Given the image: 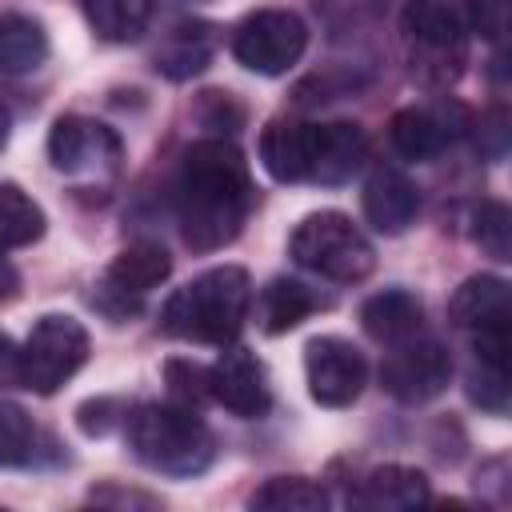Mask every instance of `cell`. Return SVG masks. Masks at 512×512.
Listing matches in <instances>:
<instances>
[{
  "label": "cell",
  "instance_id": "obj_1",
  "mask_svg": "<svg viewBox=\"0 0 512 512\" xmlns=\"http://www.w3.org/2000/svg\"><path fill=\"white\" fill-rule=\"evenodd\" d=\"M252 200L256 192L248 160L232 140L208 136L184 152L176 172V216L192 252H216L232 244L252 212Z\"/></svg>",
  "mask_w": 512,
  "mask_h": 512
},
{
  "label": "cell",
  "instance_id": "obj_2",
  "mask_svg": "<svg viewBox=\"0 0 512 512\" xmlns=\"http://www.w3.org/2000/svg\"><path fill=\"white\" fill-rule=\"evenodd\" d=\"M252 308V280L240 264H220L192 276L160 308V328L192 344H232Z\"/></svg>",
  "mask_w": 512,
  "mask_h": 512
},
{
  "label": "cell",
  "instance_id": "obj_3",
  "mask_svg": "<svg viewBox=\"0 0 512 512\" xmlns=\"http://www.w3.org/2000/svg\"><path fill=\"white\" fill-rule=\"evenodd\" d=\"M124 436L132 456L160 476H200L216 460L212 428L196 416V408H184L176 400L136 404L124 416Z\"/></svg>",
  "mask_w": 512,
  "mask_h": 512
},
{
  "label": "cell",
  "instance_id": "obj_4",
  "mask_svg": "<svg viewBox=\"0 0 512 512\" xmlns=\"http://www.w3.org/2000/svg\"><path fill=\"white\" fill-rule=\"evenodd\" d=\"M400 36L412 76L428 88H448L468 60V28L444 0H408L400 8Z\"/></svg>",
  "mask_w": 512,
  "mask_h": 512
},
{
  "label": "cell",
  "instance_id": "obj_5",
  "mask_svg": "<svg viewBox=\"0 0 512 512\" xmlns=\"http://www.w3.org/2000/svg\"><path fill=\"white\" fill-rule=\"evenodd\" d=\"M288 252L300 268L324 280H336V284H356L376 268V252L368 236L352 224V216L332 212V208L304 216L288 240Z\"/></svg>",
  "mask_w": 512,
  "mask_h": 512
},
{
  "label": "cell",
  "instance_id": "obj_6",
  "mask_svg": "<svg viewBox=\"0 0 512 512\" xmlns=\"http://www.w3.org/2000/svg\"><path fill=\"white\" fill-rule=\"evenodd\" d=\"M88 328L76 316H60L48 312L32 324L24 348H20V364H24V388L52 396L56 388H64V380H72L84 360H88Z\"/></svg>",
  "mask_w": 512,
  "mask_h": 512
},
{
  "label": "cell",
  "instance_id": "obj_7",
  "mask_svg": "<svg viewBox=\"0 0 512 512\" xmlns=\"http://www.w3.org/2000/svg\"><path fill=\"white\" fill-rule=\"evenodd\" d=\"M448 320L472 336L480 364L508 368V320H512L508 280L488 276V272L468 276L448 300Z\"/></svg>",
  "mask_w": 512,
  "mask_h": 512
},
{
  "label": "cell",
  "instance_id": "obj_8",
  "mask_svg": "<svg viewBox=\"0 0 512 512\" xmlns=\"http://www.w3.org/2000/svg\"><path fill=\"white\" fill-rule=\"evenodd\" d=\"M308 48V24L292 8H256L232 32V56L260 76H284Z\"/></svg>",
  "mask_w": 512,
  "mask_h": 512
},
{
  "label": "cell",
  "instance_id": "obj_9",
  "mask_svg": "<svg viewBox=\"0 0 512 512\" xmlns=\"http://www.w3.org/2000/svg\"><path fill=\"white\" fill-rule=\"evenodd\" d=\"M452 380V356L440 340L432 336H412L400 344H388L384 360H380V384L388 396H396L400 404H424L432 396H440Z\"/></svg>",
  "mask_w": 512,
  "mask_h": 512
},
{
  "label": "cell",
  "instance_id": "obj_10",
  "mask_svg": "<svg viewBox=\"0 0 512 512\" xmlns=\"http://www.w3.org/2000/svg\"><path fill=\"white\" fill-rule=\"evenodd\" d=\"M168 272H172L168 252H164L160 244H152V240H136V244H128L124 252H116L112 264L104 268L100 288H96V304H100L108 316L120 320V316L136 312L140 300H144L152 288H160V284L168 280Z\"/></svg>",
  "mask_w": 512,
  "mask_h": 512
},
{
  "label": "cell",
  "instance_id": "obj_11",
  "mask_svg": "<svg viewBox=\"0 0 512 512\" xmlns=\"http://www.w3.org/2000/svg\"><path fill=\"white\" fill-rule=\"evenodd\" d=\"M124 156L120 136L88 116H60L48 132V160L64 176H108Z\"/></svg>",
  "mask_w": 512,
  "mask_h": 512
},
{
  "label": "cell",
  "instance_id": "obj_12",
  "mask_svg": "<svg viewBox=\"0 0 512 512\" xmlns=\"http://www.w3.org/2000/svg\"><path fill=\"white\" fill-rule=\"evenodd\" d=\"M304 376L316 404L348 408L368 384V360L344 336H316L304 348Z\"/></svg>",
  "mask_w": 512,
  "mask_h": 512
},
{
  "label": "cell",
  "instance_id": "obj_13",
  "mask_svg": "<svg viewBox=\"0 0 512 512\" xmlns=\"http://www.w3.org/2000/svg\"><path fill=\"white\" fill-rule=\"evenodd\" d=\"M208 392L220 408H228L240 420H256L272 404V388H268V372L260 356L248 348H228V344H224V356L208 368Z\"/></svg>",
  "mask_w": 512,
  "mask_h": 512
},
{
  "label": "cell",
  "instance_id": "obj_14",
  "mask_svg": "<svg viewBox=\"0 0 512 512\" xmlns=\"http://www.w3.org/2000/svg\"><path fill=\"white\" fill-rule=\"evenodd\" d=\"M312 144H316V124L268 120L260 132V164L280 184L312 180Z\"/></svg>",
  "mask_w": 512,
  "mask_h": 512
},
{
  "label": "cell",
  "instance_id": "obj_15",
  "mask_svg": "<svg viewBox=\"0 0 512 512\" xmlns=\"http://www.w3.org/2000/svg\"><path fill=\"white\" fill-rule=\"evenodd\" d=\"M420 212V188L400 168H376L364 184V216L376 232L400 236Z\"/></svg>",
  "mask_w": 512,
  "mask_h": 512
},
{
  "label": "cell",
  "instance_id": "obj_16",
  "mask_svg": "<svg viewBox=\"0 0 512 512\" xmlns=\"http://www.w3.org/2000/svg\"><path fill=\"white\" fill-rule=\"evenodd\" d=\"M368 156V136L352 120H332L316 124V144H312V180L316 184H344L352 172H360Z\"/></svg>",
  "mask_w": 512,
  "mask_h": 512
},
{
  "label": "cell",
  "instance_id": "obj_17",
  "mask_svg": "<svg viewBox=\"0 0 512 512\" xmlns=\"http://www.w3.org/2000/svg\"><path fill=\"white\" fill-rule=\"evenodd\" d=\"M456 136V124L444 108H400L388 120V140L404 160H432L440 156Z\"/></svg>",
  "mask_w": 512,
  "mask_h": 512
},
{
  "label": "cell",
  "instance_id": "obj_18",
  "mask_svg": "<svg viewBox=\"0 0 512 512\" xmlns=\"http://www.w3.org/2000/svg\"><path fill=\"white\" fill-rule=\"evenodd\" d=\"M328 308V296H320L316 288L292 280V276H276L260 288V300H256V320L268 336H284L292 332L300 320H308L312 312Z\"/></svg>",
  "mask_w": 512,
  "mask_h": 512
},
{
  "label": "cell",
  "instance_id": "obj_19",
  "mask_svg": "<svg viewBox=\"0 0 512 512\" xmlns=\"http://www.w3.org/2000/svg\"><path fill=\"white\" fill-rule=\"evenodd\" d=\"M360 324L376 344H400L424 332V304L404 288H384L364 300Z\"/></svg>",
  "mask_w": 512,
  "mask_h": 512
},
{
  "label": "cell",
  "instance_id": "obj_20",
  "mask_svg": "<svg viewBox=\"0 0 512 512\" xmlns=\"http://www.w3.org/2000/svg\"><path fill=\"white\" fill-rule=\"evenodd\" d=\"M360 508H372V512H400V508H416L428 500V476L420 468H408V464H380L372 468L356 496H352Z\"/></svg>",
  "mask_w": 512,
  "mask_h": 512
},
{
  "label": "cell",
  "instance_id": "obj_21",
  "mask_svg": "<svg viewBox=\"0 0 512 512\" xmlns=\"http://www.w3.org/2000/svg\"><path fill=\"white\" fill-rule=\"evenodd\" d=\"M48 56V32L24 12H0V72L24 76L36 72Z\"/></svg>",
  "mask_w": 512,
  "mask_h": 512
},
{
  "label": "cell",
  "instance_id": "obj_22",
  "mask_svg": "<svg viewBox=\"0 0 512 512\" xmlns=\"http://www.w3.org/2000/svg\"><path fill=\"white\" fill-rule=\"evenodd\" d=\"M88 28L108 44H128L148 28L152 0H80Z\"/></svg>",
  "mask_w": 512,
  "mask_h": 512
},
{
  "label": "cell",
  "instance_id": "obj_23",
  "mask_svg": "<svg viewBox=\"0 0 512 512\" xmlns=\"http://www.w3.org/2000/svg\"><path fill=\"white\" fill-rule=\"evenodd\" d=\"M40 236H44L40 204L24 188H16V184H0V252L28 248Z\"/></svg>",
  "mask_w": 512,
  "mask_h": 512
},
{
  "label": "cell",
  "instance_id": "obj_24",
  "mask_svg": "<svg viewBox=\"0 0 512 512\" xmlns=\"http://www.w3.org/2000/svg\"><path fill=\"white\" fill-rule=\"evenodd\" d=\"M252 508H264V512H320V508H328V492L308 476H272L252 492Z\"/></svg>",
  "mask_w": 512,
  "mask_h": 512
},
{
  "label": "cell",
  "instance_id": "obj_25",
  "mask_svg": "<svg viewBox=\"0 0 512 512\" xmlns=\"http://www.w3.org/2000/svg\"><path fill=\"white\" fill-rule=\"evenodd\" d=\"M208 60H212V36L204 28H180L156 52V72H164L172 80H184V76H196L200 68H208Z\"/></svg>",
  "mask_w": 512,
  "mask_h": 512
},
{
  "label": "cell",
  "instance_id": "obj_26",
  "mask_svg": "<svg viewBox=\"0 0 512 512\" xmlns=\"http://www.w3.org/2000/svg\"><path fill=\"white\" fill-rule=\"evenodd\" d=\"M472 240L492 260H512V216L500 200H480L472 212Z\"/></svg>",
  "mask_w": 512,
  "mask_h": 512
},
{
  "label": "cell",
  "instance_id": "obj_27",
  "mask_svg": "<svg viewBox=\"0 0 512 512\" xmlns=\"http://www.w3.org/2000/svg\"><path fill=\"white\" fill-rule=\"evenodd\" d=\"M32 448H36V428H32L28 412L12 400H0V468L28 464Z\"/></svg>",
  "mask_w": 512,
  "mask_h": 512
},
{
  "label": "cell",
  "instance_id": "obj_28",
  "mask_svg": "<svg viewBox=\"0 0 512 512\" xmlns=\"http://www.w3.org/2000/svg\"><path fill=\"white\" fill-rule=\"evenodd\" d=\"M164 384H168V396L184 408H200L204 400H212L208 392V368L196 364V360H164Z\"/></svg>",
  "mask_w": 512,
  "mask_h": 512
},
{
  "label": "cell",
  "instance_id": "obj_29",
  "mask_svg": "<svg viewBox=\"0 0 512 512\" xmlns=\"http://www.w3.org/2000/svg\"><path fill=\"white\" fill-rule=\"evenodd\" d=\"M468 396H472V404H480L484 412L504 416V412H508V368L480 364V368L468 376Z\"/></svg>",
  "mask_w": 512,
  "mask_h": 512
},
{
  "label": "cell",
  "instance_id": "obj_30",
  "mask_svg": "<svg viewBox=\"0 0 512 512\" xmlns=\"http://www.w3.org/2000/svg\"><path fill=\"white\" fill-rule=\"evenodd\" d=\"M128 412H120V404L112 396H100V400H84L76 408V424L84 436H104L112 424H124Z\"/></svg>",
  "mask_w": 512,
  "mask_h": 512
},
{
  "label": "cell",
  "instance_id": "obj_31",
  "mask_svg": "<svg viewBox=\"0 0 512 512\" xmlns=\"http://www.w3.org/2000/svg\"><path fill=\"white\" fill-rule=\"evenodd\" d=\"M476 128H480V132H476L480 140H492L484 152H488V156H504V148H508V112H504V108H492Z\"/></svg>",
  "mask_w": 512,
  "mask_h": 512
},
{
  "label": "cell",
  "instance_id": "obj_32",
  "mask_svg": "<svg viewBox=\"0 0 512 512\" xmlns=\"http://www.w3.org/2000/svg\"><path fill=\"white\" fill-rule=\"evenodd\" d=\"M0 388H24V364L20 348L0 332Z\"/></svg>",
  "mask_w": 512,
  "mask_h": 512
},
{
  "label": "cell",
  "instance_id": "obj_33",
  "mask_svg": "<svg viewBox=\"0 0 512 512\" xmlns=\"http://www.w3.org/2000/svg\"><path fill=\"white\" fill-rule=\"evenodd\" d=\"M92 500L96 504H140V508H156L160 504L148 492H112V488H92Z\"/></svg>",
  "mask_w": 512,
  "mask_h": 512
},
{
  "label": "cell",
  "instance_id": "obj_34",
  "mask_svg": "<svg viewBox=\"0 0 512 512\" xmlns=\"http://www.w3.org/2000/svg\"><path fill=\"white\" fill-rule=\"evenodd\" d=\"M12 288H16V272L8 264H0V296H12Z\"/></svg>",
  "mask_w": 512,
  "mask_h": 512
},
{
  "label": "cell",
  "instance_id": "obj_35",
  "mask_svg": "<svg viewBox=\"0 0 512 512\" xmlns=\"http://www.w3.org/2000/svg\"><path fill=\"white\" fill-rule=\"evenodd\" d=\"M8 128H12V120H8V108L0 104V148L8 144Z\"/></svg>",
  "mask_w": 512,
  "mask_h": 512
}]
</instances>
